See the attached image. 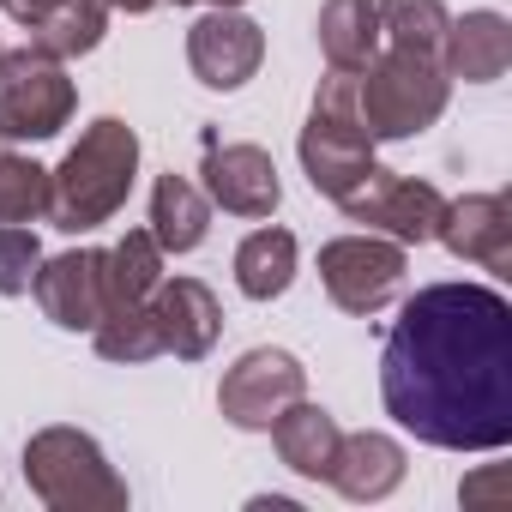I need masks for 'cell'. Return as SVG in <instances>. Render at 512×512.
<instances>
[{"label":"cell","instance_id":"obj_1","mask_svg":"<svg viewBox=\"0 0 512 512\" xmlns=\"http://www.w3.org/2000/svg\"><path fill=\"white\" fill-rule=\"evenodd\" d=\"M380 398L398 428L440 452L512 440V308L488 284H428L380 350Z\"/></svg>","mask_w":512,"mask_h":512},{"label":"cell","instance_id":"obj_2","mask_svg":"<svg viewBox=\"0 0 512 512\" xmlns=\"http://www.w3.org/2000/svg\"><path fill=\"white\" fill-rule=\"evenodd\" d=\"M139 175V133L121 115H97L79 145L61 157V169H49V223L67 235H91L97 223H109Z\"/></svg>","mask_w":512,"mask_h":512},{"label":"cell","instance_id":"obj_3","mask_svg":"<svg viewBox=\"0 0 512 512\" xmlns=\"http://www.w3.org/2000/svg\"><path fill=\"white\" fill-rule=\"evenodd\" d=\"M446 97H452V79L440 73L434 55L392 49V55H374L356 73V109H362V127L374 139H416V133H428L446 115Z\"/></svg>","mask_w":512,"mask_h":512},{"label":"cell","instance_id":"obj_4","mask_svg":"<svg viewBox=\"0 0 512 512\" xmlns=\"http://www.w3.org/2000/svg\"><path fill=\"white\" fill-rule=\"evenodd\" d=\"M25 482L55 512H121L127 482L103 458V446L79 428H43L25 440Z\"/></svg>","mask_w":512,"mask_h":512},{"label":"cell","instance_id":"obj_5","mask_svg":"<svg viewBox=\"0 0 512 512\" xmlns=\"http://www.w3.org/2000/svg\"><path fill=\"white\" fill-rule=\"evenodd\" d=\"M302 169L314 181V193L326 199H344L368 169H374V133L362 127V109H356V73H326L320 91H314V115L302 127Z\"/></svg>","mask_w":512,"mask_h":512},{"label":"cell","instance_id":"obj_6","mask_svg":"<svg viewBox=\"0 0 512 512\" xmlns=\"http://www.w3.org/2000/svg\"><path fill=\"white\" fill-rule=\"evenodd\" d=\"M79 109V91L67 67L43 49H13L0 55V139H55Z\"/></svg>","mask_w":512,"mask_h":512},{"label":"cell","instance_id":"obj_7","mask_svg":"<svg viewBox=\"0 0 512 512\" xmlns=\"http://www.w3.org/2000/svg\"><path fill=\"white\" fill-rule=\"evenodd\" d=\"M404 241H380V235H338L320 247V284L344 314H380L398 302L404 290Z\"/></svg>","mask_w":512,"mask_h":512},{"label":"cell","instance_id":"obj_8","mask_svg":"<svg viewBox=\"0 0 512 512\" xmlns=\"http://www.w3.org/2000/svg\"><path fill=\"white\" fill-rule=\"evenodd\" d=\"M296 398H308V368L290 350H247L217 386V410L247 434H266Z\"/></svg>","mask_w":512,"mask_h":512},{"label":"cell","instance_id":"obj_9","mask_svg":"<svg viewBox=\"0 0 512 512\" xmlns=\"http://www.w3.org/2000/svg\"><path fill=\"white\" fill-rule=\"evenodd\" d=\"M356 223H368V229H386L392 241H434V229H440V211H446V199H440V187L434 181H416V175H392V169H368L344 199H338Z\"/></svg>","mask_w":512,"mask_h":512},{"label":"cell","instance_id":"obj_10","mask_svg":"<svg viewBox=\"0 0 512 512\" xmlns=\"http://www.w3.org/2000/svg\"><path fill=\"white\" fill-rule=\"evenodd\" d=\"M266 61V31L241 19L235 7H211L193 31H187V67L199 85L211 91H241Z\"/></svg>","mask_w":512,"mask_h":512},{"label":"cell","instance_id":"obj_11","mask_svg":"<svg viewBox=\"0 0 512 512\" xmlns=\"http://www.w3.org/2000/svg\"><path fill=\"white\" fill-rule=\"evenodd\" d=\"M205 193L211 205H223L229 217H272L284 199L278 163L260 145H217V133H205Z\"/></svg>","mask_w":512,"mask_h":512},{"label":"cell","instance_id":"obj_12","mask_svg":"<svg viewBox=\"0 0 512 512\" xmlns=\"http://www.w3.org/2000/svg\"><path fill=\"white\" fill-rule=\"evenodd\" d=\"M145 314H151V332H157V356H175V362L211 356V344L223 332V308H217V296L199 278L157 284L151 302H145Z\"/></svg>","mask_w":512,"mask_h":512},{"label":"cell","instance_id":"obj_13","mask_svg":"<svg viewBox=\"0 0 512 512\" xmlns=\"http://www.w3.org/2000/svg\"><path fill=\"white\" fill-rule=\"evenodd\" d=\"M434 241H446L458 260H476L482 272H512V199L506 193L446 199Z\"/></svg>","mask_w":512,"mask_h":512},{"label":"cell","instance_id":"obj_14","mask_svg":"<svg viewBox=\"0 0 512 512\" xmlns=\"http://www.w3.org/2000/svg\"><path fill=\"white\" fill-rule=\"evenodd\" d=\"M31 290L61 332H91L103 320V247H73L43 260Z\"/></svg>","mask_w":512,"mask_h":512},{"label":"cell","instance_id":"obj_15","mask_svg":"<svg viewBox=\"0 0 512 512\" xmlns=\"http://www.w3.org/2000/svg\"><path fill=\"white\" fill-rule=\"evenodd\" d=\"M512 67V25L506 13H464L446 25L440 37V73L446 79H464V85H494L500 73Z\"/></svg>","mask_w":512,"mask_h":512},{"label":"cell","instance_id":"obj_16","mask_svg":"<svg viewBox=\"0 0 512 512\" xmlns=\"http://www.w3.org/2000/svg\"><path fill=\"white\" fill-rule=\"evenodd\" d=\"M326 482H332L344 500H386V494L404 482V446H398L392 434H374V428L344 434L338 452H332Z\"/></svg>","mask_w":512,"mask_h":512},{"label":"cell","instance_id":"obj_17","mask_svg":"<svg viewBox=\"0 0 512 512\" xmlns=\"http://www.w3.org/2000/svg\"><path fill=\"white\" fill-rule=\"evenodd\" d=\"M266 434H272L278 458H284L296 476H308V482H326L332 452H338V440H344L338 416H332V410H320V404H308V398H296V404L266 428Z\"/></svg>","mask_w":512,"mask_h":512},{"label":"cell","instance_id":"obj_18","mask_svg":"<svg viewBox=\"0 0 512 512\" xmlns=\"http://www.w3.org/2000/svg\"><path fill=\"white\" fill-rule=\"evenodd\" d=\"M163 284V247L151 229H127L103 253V314L109 308H145L151 290Z\"/></svg>","mask_w":512,"mask_h":512},{"label":"cell","instance_id":"obj_19","mask_svg":"<svg viewBox=\"0 0 512 512\" xmlns=\"http://www.w3.org/2000/svg\"><path fill=\"white\" fill-rule=\"evenodd\" d=\"M211 229V199L187 175H157L151 187V235L163 253H193Z\"/></svg>","mask_w":512,"mask_h":512},{"label":"cell","instance_id":"obj_20","mask_svg":"<svg viewBox=\"0 0 512 512\" xmlns=\"http://www.w3.org/2000/svg\"><path fill=\"white\" fill-rule=\"evenodd\" d=\"M235 284L247 302H272L296 284V235L290 229H253L235 247Z\"/></svg>","mask_w":512,"mask_h":512},{"label":"cell","instance_id":"obj_21","mask_svg":"<svg viewBox=\"0 0 512 512\" xmlns=\"http://www.w3.org/2000/svg\"><path fill=\"white\" fill-rule=\"evenodd\" d=\"M320 49H326V67L362 73L374 61V49H380L374 0H326V7H320Z\"/></svg>","mask_w":512,"mask_h":512},{"label":"cell","instance_id":"obj_22","mask_svg":"<svg viewBox=\"0 0 512 512\" xmlns=\"http://www.w3.org/2000/svg\"><path fill=\"white\" fill-rule=\"evenodd\" d=\"M103 31H109V7H103V0H61L55 13H43L31 25V49H43L55 61H79V55H91L103 43Z\"/></svg>","mask_w":512,"mask_h":512},{"label":"cell","instance_id":"obj_23","mask_svg":"<svg viewBox=\"0 0 512 512\" xmlns=\"http://www.w3.org/2000/svg\"><path fill=\"white\" fill-rule=\"evenodd\" d=\"M374 13H380V37H392V49L440 61V37L452 25V13L440 0H374Z\"/></svg>","mask_w":512,"mask_h":512},{"label":"cell","instance_id":"obj_24","mask_svg":"<svg viewBox=\"0 0 512 512\" xmlns=\"http://www.w3.org/2000/svg\"><path fill=\"white\" fill-rule=\"evenodd\" d=\"M49 211V169L0 139V223H31Z\"/></svg>","mask_w":512,"mask_h":512},{"label":"cell","instance_id":"obj_25","mask_svg":"<svg viewBox=\"0 0 512 512\" xmlns=\"http://www.w3.org/2000/svg\"><path fill=\"white\" fill-rule=\"evenodd\" d=\"M91 338H97V356L103 362H151L157 356V332H151V314L145 308H109L91 326Z\"/></svg>","mask_w":512,"mask_h":512},{"label":"cell","instance_id":"obj_26","mask_svg":"<svg viewBox=\"0 0 512 512\" xmlns=\"http://www.w3.org/2000/svg\"><path fill=\"white\" fill-rule=\"evenodd\" d=\"M43 247L25 223H0V296H31Z\"/></svg>","mask_w":512,"mask_h":512},{"label":"cell","instance_id":"obj_27","mask_svg":"<svg viewBox=\"0 0 512 512\" xmlns=\"http://www.w3.org/2000/svg\"><path fill=\"white\" fill-rule=\"evenodd\" d=\"M0 7H7V19H19V25H37L43 13L61 7V0H0Z\"/></svg>","mask_w":512,"mask_h":512},{"label":"cell","instance_id":"obj_28","mask_svg":"<svg viewBox=\"0 0 512 512\" xmlns=\"http://www.w3.org/2000/svg\"><path fill=\"white\" fill-rule=\"evenodd\" d=\"M500 488H506V470H488V476L464 482V500H500Z\"/></svg>","mask_w":512,"mask_h":512},{"label":"cell","instance_id":"obj_29","mask_svg":"<svg viewBox=\"0 0 512 512\" xmlns=\"http://www.w3.org/2000/svg\"><path fill=\"white\" fill-rule=\"evenodd\" d=\"M103 7H109V13H151L157 0H103Z\"/></svg>","mask_w":512,"mask_h":512},{"label":"cell","instance_id":"obj_30","mask_svg":"<svg viewBox=\"0 0 512 512\" xmlns=\"http://www.w3.org/2000/svg\"><path fill=\"white\" fill-rule=\"evenodd\" d=\"M175 7H241V0H175Z\"/></svg>","mask_w":512,"mask_h":512},{"label":"cell","instance_id":"obj_31","mask_svg":"<svg viewBox=\"0 0 512 512\" xmlns=\"http://www.w3.org/2000/svg\"><path fill=\"white\" fill-rule=\"evenodd\" d=\"M0 55H7V49H0Z\"/></svg>","mask_w":512,"mask_h":512}]
</instances>
